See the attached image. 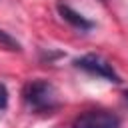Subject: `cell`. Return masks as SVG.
Masks as SVG:
<instances>
[{
	"label": "cell",
	"mask_w": 128,
	"mask_h": 128,
	"mask_svg": "<svg viewBox=\"0 0 128 128\" xmlns=\"http://www.w3.org/2000/svg\"><path fill=\"white\" fill-rule=\"evenodd\" d=\"M122 120L118 114L110 112V110H86L82 114H78L70 128H120Z\"/></svg>",
	"instance_id": "3"
},
{
	"label": "cell",
	"mask_w": 128,
	"mask_h": 128,
	"mask_svg": "<svg viewBox=\"0 0 128 128\" xmlns=\"http://www.w3.org/2000/svg\"><path fill=\"white\" fill-rule=\"evenodd\" d=\"M58 14H60V18L64 20V22H68L72 28H76V30H80V32H88V30H92L94 28V22L92 20H88L86 16H82L80 12H76L74 8H70L68 4H64V2H58Z\"/></svg>",
	"instance_id": "4"
},
{
	"label": "cell",
	"mask_w": 128,
	"mask_h": 128,
	"mask_svg": "<svg viewBox=\"0 0 128 128\" xmlns=\"http://www.w3.org/2000/svg\"><path fill=\"white\" fill-rule=\"evenodd\" d=\"M8 106V88L0 82V110H6Z\"/></svg>",
	"instance_id": "6"
},
{
	"label": "cell",
	"mask_w": 128,
	"mask_h": 128,
	"mask_svg": "<svg viewBox=\"0 0 128 128\" xmlns=\"http://www.w3.org/2000/svg\"><path fill=\"white\" fill-rule=\"evenodd\" d=\"M22 98H24V104L32 110V112H38V114H44V112H54L58 106H60V100H58V90L52 82L48 80H30L24 84V90H22Z\"/></svg>",
	"instance_id": "1"
},
{
	"label": "cell",
	"mask_w": 128,
	"mask_h": 128,
	"mask_svg": "<svg viewBox=\"0 0 128 128\" xmlns=\"http://www.w3.org/2000/svg\"><path fill=\"white\" fill-rule=\"evenodd\" d=\"M124 100H126V104H128V90H124Z\"/></svg>",
	"instance_id": "7"
},
{
	"label": "cell",
	"mask_w": 128,
	"mask_h": 128,
	"mask_svg": "<svg viewBox=\"0 0 128 128\" xmlns=\"http://www.w3.org/2000/svg\"><path fill=\"white\" fill-rule=\"evenodd\" d=\"M0 48H6V50H10V52H20V50H22V44H20L14 36H10L8 32H4V30L0 28Z\"/></svg>",
	"instance_id": "5"
},
{
	"label": "cell",
	"mask_w": 128,
	"mask_h": 128,
	"mask_svg": "<svg viewBox=\"0 0 128 128\" xmlns=\"http://www.w3.org/2000/svg\"><path fill=\"white\" fill-rule=\"evenodd\" d=\"M74 66L80 68L82 72L90 74V76H98V78H104V80L114 82V84L122 82L120 76H118V72L114 70V66L108 60H104L102 56H98V54H84V56H80V58L74 60Z\"/></svg>",
	"instance_id": "2"
}]
</instances>
